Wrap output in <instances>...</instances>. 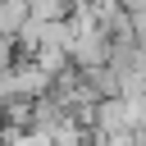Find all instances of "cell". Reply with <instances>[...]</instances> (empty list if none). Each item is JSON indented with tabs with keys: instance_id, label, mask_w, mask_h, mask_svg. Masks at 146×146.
Returning a JSON list of instances; mask_svg holds the SVG:
<instances>
[{
	"instance_id": "6da1fadb",
	"label": "cell",
	"mask_w": 146,
	"mask_h": 146,
	"mask_svg": "<svg viewBox=\"0 0 146 146\" xmlns=\"http://www.w3.org/2000/svg\"><path fill=\"white\" fill-rule=\"evenodd\" d=\"M82 87L100 100V96H119V73H114V64L110 59H100V64H87L82 68Z\"/></svg>"
}]
</instances>
